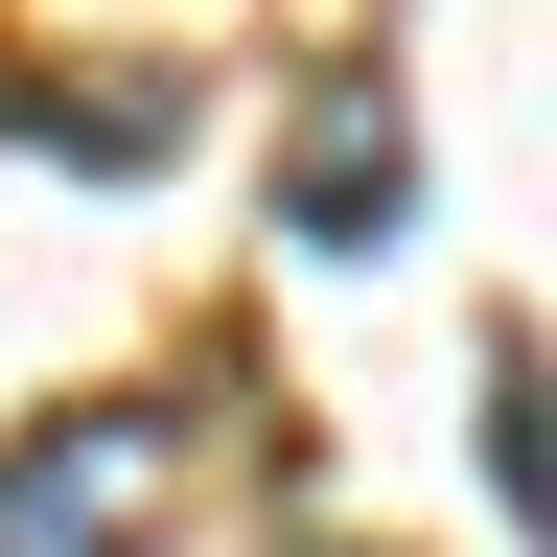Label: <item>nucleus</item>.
Masks as SVG:
<instances>
[{"label": "nucleus", "mask_w": 557, "mask_h": 557, "mask_svg": "<svg viewBox=\"0 0 557 557\" xmlns=\"http://www.w3.org/2000/svg\"><path fill=\"white\" fill-rule=\"evenodd\" d=\"M0 557H163V418H47V442H0Z\"/></svg>", "instance_id": "f257e3e1"}, {"label": "nucleus", "mask_w": 557, "mask_h": 557, "mask_svg": "<svg viewBox=\"0 0 557 557\" xmlns=\"http://www.w3.org/2000/svg\"><path fill=\"white\" fill-rule=\"evenodd\" d=\"M395 209H418L395 94H372V70H325V94H302V139H278V233H302V256H395Z\"/></svg>", "instance_id": "f03ea898"}, {"label": "nucleus", "mask_w": 557, "mask_h": 557, "mask_svg": "<svg viewBox=\"0 0 557 557\" xmlns=\"http://www.w3.org/2000/svg\"><path fill=\"white\" fill-rule=\"evenodd\" d=\"M0 116H24L47 163H94V186H139V163H186V70H24Z\"/></svg>", "instance_id": "7ed1b4c3"}, {"label": "nucleus", "mask_w": 557, "mask_h": 557, "mask_svg": "<svg viewBox=\"0 0 557 557\" xmlns=\"http://www.w3.org/2000/svg\"><path fill=\"white\" fill-rule=\"evenodd\" d=\"M302 557H372V534H302Z\"/></svg>", "instance_id": "20e7f679"}]
</instances>
